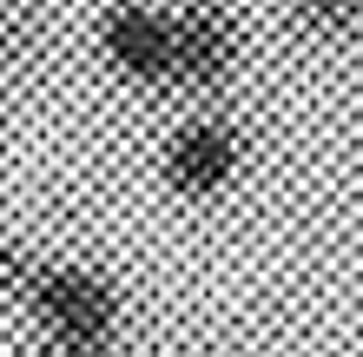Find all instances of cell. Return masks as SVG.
Masks as SVG:
<instances>
[{"instance_id":"1","label":"cell","mask_w":363,"mask_h":357,"mask_svg":"<svg viewBox=\"0 0 363 357\" xmlns=\"http://www.w3.org/2000/svg\"><path fill=\"white\" fill-rule=\"evenodd\" d=\"M13 304L40 331V357H119L125 344V291L99 265L33 258Z\"/></svg>"},{"instance_id":"2","label":"cell","mask_w":363,"mask_h":357,"mask_svg":"<svg viewBox=\"0 0 363 357\" xmlns=\"http://www.w3.org/2000/svg\"><path fill=\"white\" fill-rule=\"evenodd\" d=\"M238 172H245V133L225 113H191L159 145V185L185 205L225 199L238 185Z\"/></svg>"},{"instance_id":"3","label":"cell","mask_w":363,"mask_h":357,"mask_svg":"<svg viewBox=\"0 0 363 357\" xmlns=\"http://www.w3.org/2000/svg\"><path fill=\"white\" fill-rule=\"evenodd\" d=\"M93 47L113 67L125 87H172L179 73V20L172 7H152V0H113L93 20Z\"/></svg>"},{"instance_id":"4","label":"cell","mask_w":363,"mask_h":357,"mask_svg":"<svg viewBox=\"0 0 363 357\" xmlns=\"http://www.w3.org/2000/svg\"><path fill=\"white\" fill-rule=\"evenodd\" d=\"M179 20V73H172V87L179 93H225L231 79H238L245 67V20L231 0H185V7H172Z\"/></svg>"},{"instance_id":"5","label":"cell","mask_w":363,"mask_h":357,"mask_svg":"<svg viewBox=\"0 0 363 357\" xmlns=\"http://www.w3.org/2000/svg\"><path fill=\"white\" fill-rule=\"evenodd\" d=\"M297 27L311 40H324V47H344V40L363 33V0H291Z\"/></svg>"},{"instance_id":"6","label":"cell","mask_w":363,"mask_h":357,"mask_svg":"<svg viewBox=\"0 0 363 357\" xmlns=\"http://www.w3.org/2000/svg\"><path fill=\"white\" fill-rule=\"evenodd\" d=\"M27 271H33V251L0 232V298H20V285H27Z\"/></svg>"},{"instance_id":"7","label":"cell","mask_w":363,"mask_h":357,"mask_svg":"<svg viewBox=\"0 0 363 357\" xmlns=\"http://www.w3.org/2000/svg\"><path fill=\"white\" fill-rule=\"evenodd\" d=\"M179 357H231V351H218V344H185Z\"/></svg>"}]
</instances>
